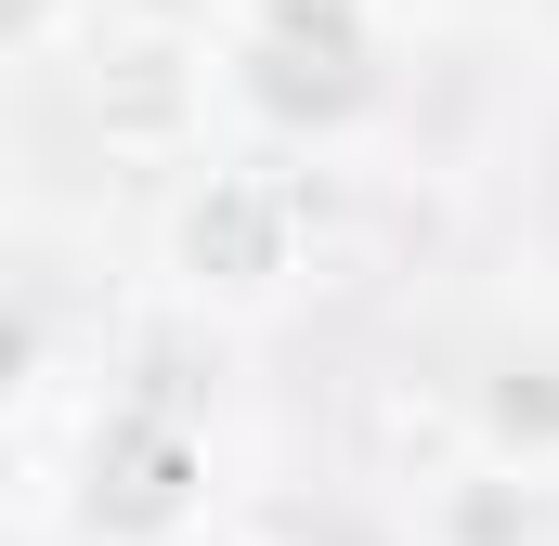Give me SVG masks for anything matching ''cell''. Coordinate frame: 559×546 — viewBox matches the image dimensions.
Masks as SVG:
<instances>
[{
	"label": "cell",
	"instance_id": "obj_2",
	"mask_svg": "<svg viewBox=\"0 0 559 546\" xmlns=\"http://www.w3.org/2000/svg\"><path fill=\"white\" fill-rule=\"evenodd\" d=\"M274 248H286V222H274V195H261V182H209V195H195V222H182V261H195V273L222 261V286H261Z\"/></svg>",
	"mask_w": 559,
	"mask_h": 546
},
{
	"label": "cell",
	"instance_id": "obj_3",
	"mask_svg": "<svg viewBox=\"0 0 559 546\" xmlns=\"http://www.w3.org/2000/svg\"><path fill=\"white\" fill-rule=\"evenodd\" d=\"M378 442H391V455H429V468H468L481 416H468V404H417V391H391V404H378Z\"/></svg>",
	"mask_w": 559,
	"mask_h": 546
},
{
	"label": "cell",
	"instance_id": "obj_4",
	"mask_svg": "<svg viewBox=\"0 0 559 546\" xmlns=\"http://www.w3.org/2000/svg\"><path fill=\"white\" fill-rule=\"evenodd\" d=\"M52 39H79V0H0V66L13 52H52Z\"/></svg>",
	"mask_w": 559,
	"mask_h": 546
},
{
	"label": "cell",
	"instance_id": "obj_6",
	"mask_svg": "<svg viewBox=\"0 0 559 546\" xmlns=\"http://www.w3.org/2000/svg\"><path fill=\"white\" fill-rule=\"evenodd\" d=\"M156 546H182V534H156Z\"/></svg>",
	"mask_w": 559,
	"mask_h": 546
},
{
	"label": "cell",
	"instance_id": "obj_5",
	"mask_svg": "<svg viewBox=\"0 0 559 546\" xmlns=\"http://www.w3.org/2000/svg\"><path fill=\"white\" fill-rule=\"evenodd\" d=\"M26 378H39V325L0 312V404H26Z\"/></svg>",
	"mask_w": 559,
	"mask_h": 546
},
{
	"label": "cell",
	"instance_id": "obj_1",
	"mask_svg": "<svg viewBox=\"0 0 559 546\" xmlns=\"http://www.w3.org/2000/svg\"><path fill=\"white\" fill-rule=\"evenodd\" d=\"M79 92H92V131L118 156H195L209 143V52L182 26H118Z\"/></svg>",
	"mask_w": 559,
	"mask_h": 546
}]
</instances>
